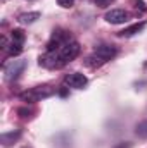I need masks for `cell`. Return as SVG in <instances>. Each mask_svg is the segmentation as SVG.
Here are the masks:
<instances>
[{"instance_id": "cell-1", "label": "cell", "mask_w": 147, "mask_h": 148, "mask_svg": "<svg viewBox=\"0 0 147 148\" xmlns=\"http://www.w3.org/2000/svg\"><path fill=\"white\" fill-rule=\"evenodd\" d=\"M55 93V88L50 86V84H38L35 88H30L26 91L21 93V100L26 102V103H37V102H42L49 97H52Z\"/></svg>"}, {"instance_id": "cell-2", "label": "cell", "mask_w": 147, "mask_h": 148, "mask_svg": "<svg viewBox=\"0 0 147 148\" xmlns=\"http://www.w3.org/2000/svg\"><path fill=\"white\" fill-rule=\"evenodd\" d=\"M24 69H26V60H9L3 66V77H5V81H9V83L17 81L21 77V74L24 73Z\"/></svg>"}, {"instance_id": "cell-3", "label": "cell", "mask_w": 147, "mask_h": 148, "mask_svg": "<svg viewBox=\"0 0 147 148\" xmlns=\"http://www.w3.org/2000/svg\"><path fill=\"white\" fill-rule=\"evenodd\" d=\"M55 52L59 53V57L62 59V62L68 64V62L74 60V59L80 55V43L74 41V40H69L68 43H64V45H62L59 50H55Z\"/></svg>"}, {"instance_id": "cell-4", "label": "cell", "mask_w": 147, "mask_h": 148, "mask_svg": "<svg viewBox=\"0 0 147 148\" xmlns=\"http://www.w3.org/2000/svg\"><path fill=\"white\" fill-rule=\"evenodd\" d=\"M38 64H40L42 67H45V69H61V67H64V66H66L55 50H54V52H47V53L40 55Z\"/></svg>"}, {"instance_id": "cell-5", "label": "cell", "mask_w": 147, "mask_h": 148, "mask_svg": "<svg viewBox=\"0 0 147 148\" xmlns=\"http://www.w3.org/2000/svg\"><path fill=\"white\" fill-rule=\"evenodd\" d=\"M69 40H73L71 35L68 33V31H64V29H57V31H54V35L50 36L49 40V43H47V52H54V50H59L64 43H68Z\"/></svg>"}, {"instance_id": "cell-6", "label": "cell", "mask_w": 147, "mask_h": 148, "mask_svg": "<svg viewBox=\"0 0 147 148\" xmlns=\"http://www.w3.org/2000/svg\"><path fill=\"white\" fill-rule=\"evenodd\" d=\"M64 84L69 88H74V90H83L88 84V79L81 73H69L64 76Z\"/></svg>"}, {"instance_id": "cell-7", "label": "cell", "mask_w": 147, "mask_h": 148, "mask_svg": "<svg viewBox=\"0 0 147 148\" xmlns=\"http://www.w3.org/2000/svg\"><path fill=\"white\" fill-rule=\"evenodd\" d=\"M104 19L109 24H123V23H126L130 19V12L125 10V9H112L104 16Z\"/></svg>"}, {"instance_id": "cell-8", "label": "cell", "mask_w": 147, "mask_h": 148, "mask_svg": "<svg viewBox=\"0 0 147 148\" xmlns=\"http://www.w3.org/2000/svg\"><path fill=\"white\" fill-rule=\"evenodd\" d=\"M94 53H97L99 57H102L104 60H107V62H109L111 59H114V57H116L118 48H116L114 45H106V43H102V45H97V47L94 48Z\"/></svg>"}, {"instance_id": "cell-9", "label": "cell", "mask_w": 147, "mask_h": 148, "mask_svg": "<svg viewBox=\"0 0 147 148\" xmlns=\"http://www.w3.org/2000/svg\"><path fill=\"white\" fill-rule=\"evenodd\" d=\"M147 21H142V23H137V24H132V26H128V28H125L123 31H119L118 33V36L121 38H130V36H135L137 33H140L144 28H146Z\"/></svg>"}, {"instance_id": "cell-10", "label": "cell", "mask_w": 147, "mask_h": 148, "mask_svg": "<svg viewBox=\"0 0 147 148\" xmlns=\"http://www.w3.org/2000/svg\"><path fill=\"white\" fill-rule=\"evenodd\" d=\"M106 62H107V60H104L102 57H99V55H97V53H94V52L85 59V66H87V67H90V69H97V67L104 66Z\"/></svg>"}, {"instance_id": "cell-11", "label": "cell", "mask_w": 147, "mask_h": 148, "mask_svg": "<svg viewBox=\"0 0 147 148\" xmlns=\"http://www.w3.org/2000/svg\"><path fill=\"white\" fill-rule=\"evenodd\" d=\"M19 138H21V131H10V133H3V134L0 136V141H2V145L9 147V145L16 143Z\"/></svg>"}, {"instance_id": "cell-12", "label": "cell", "mask_w": 147, "mask_h": 148, "mask_svg": "<svg viewBox=\"0 0 147 148\" xmlns=\"http://www.w3.org/2000/svg\"><path fill=\"white\" fill-rule=\"evenodd\" d=\"M38 19H40V12H24V14H21L17 17V21L21 24H33Z\"/></svg>"}, {"instance_id": "cell-13", "label": "cell", "mask_w": 147, "mask_h": 148, "mask_svg": "<svg viewBox=\"0 0 147 148\" xmlns=\"http://www.w3.org/2000/svg\"><path fill=\"white\" fill-rule=\"evenodd\" d=\"M135 134H137L139 138L147 140V121H142V122H139V124L135 126Z\"/></svg>"}, {"instance_id": "cell-14", "label": "cell", "mask_w": 147, "mask_h": 148, "mask_svg": "<svg viewBox=\"0 0 147 148\" xmlns=\"http://www.w3.org/2000/svg\"><path fill=\"white\" fill-rule=\"evenodd\" d=\"M9 47H10V48H9V53H10L12 57L19 55V53L23 52V43H16V41H12V43H10Z\"/></svg>"}, {"instance_id": "cell-15", "label": "cell", "mask_w": 147, "mask_h": 148, "mask_svg": "<svg viewBox=\"0 0 147 148\" xmlns=\"http://www.w3.org/2000/svg\"><path fill=\"white\" fill-rule=\"evenodd\" d=\"M24 38H26V35H24L23 29H14V31H12V41H16V43H24Z\"/></svg>"}, {"instance_id": "cell-16", "label": "cell", "mask_w": 147, "mask_h": 148, "mask_svg": "<svg viewBox=\"0 0 147 148\" xmlns=\"http://www.w3.org/2000/svg\"><path fill=\"white\" fill-rule=\"evenodd\" d=\"M57 3H59L61 7H64V9H69V7H73L74 0H57Z\"/></svg>"}, {"instance_id": "cell-17", "label": "cell", "mask_w": 147, "mask_h": 148, "mask_svg": "<svg viewBox=\"0 0 147 148\" xmlns=\"http://www.w3.org/2000/svg\"><path fill=\"white\" fill-rule=\"evenodd\" d=\"M114 0H95V3H97V7H102V9H106V7H109L111 3H112Z\"/></svg>"}, {"instance_id": "cell-18", "label": "cell", "mask_w": 147, "mask_h": 148, "mask_svg": "<svg viewBox=\"0 0 147 148\" xmlns=\"http://www.w3.org/2000/svg\"><path fill=\"white\" fill-rule=\"evenodd\" d=\"M116 148H132V145L130 143H121V145H118Z\"/></svg>"}, {"instance_id": "cell-19", "label": "cell", "mask_w": 147, "mask_h": 148, "mask_svg": "<svg viewBox=\"0 0 147 148\" xmlns=\"http://www.w3.org/2000/svg\"><path fill=\"white\" fill-rule=\"evenodd\" d=\"M23 148H30V147H23Z\"/></svg>"}, {"instance_id": "cell-20", "label": "cell", "mask_w": 147, "mask_h": 148, "mask_svg": "<svg viewBox=\"0 0 147 148\" xmlns=\"http://www.w3.org/2000/svg\"><path fill=\"white\" fill-rule=\"evenodd\" d=\"M2 2H5V0H2Z\"/></svg>"}, {"instance_id": "cell-21", "label": "cell", "mask_w": 147, "mask_h": 148, "mask_svg": "<svg viewBox=\"0 0 147 148\" xmlns=\"http://www.w3.org/2000/svg\"><path fill=\"white\" fill-rule=\"evenodd\" d=\"M30 2H31V0H30Z\"/></svg>"}]
</instances>
